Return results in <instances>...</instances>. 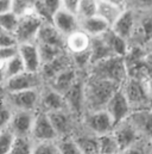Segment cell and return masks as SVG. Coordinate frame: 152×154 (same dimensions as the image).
Here are the masks:
<instances>
[{
	"label": "cell",
	"instance_id": "1",
	"mask_svg": "<svg viewBox=\"0 0 152 154\" xmlns=\"http://www.w3.org/2000/svg\"><path fill=\"white\" fill-rule=\"evenodd\" d=\"M120 88L119 85L110 80L90 77L84 81V108L89 111L105 110L107 103Z\"/></svg>",
	"mask_w": 152,
	"mask_h": 154
},
{
	"label": "cell",
	"instance_id": "2",
	"mask_svg": "<svg viewBox=\"0 0 152 154\" xmlns=\"http://www.w3.org/2000/svg\"><path fill=\"white\" fill-rule=\"evenodd\" d=\"M89 75L110 80L119 86H121L128 78L125 60L124 57L119 56H111L106 60L92 65L89 68Z\"/></svg>",
	"mask_w": 152,
	"mask_h": 154
},
{
	"label": "cell",
	"instance_id": "3",
	"mask_svg": "<svg viewBox=\"0 0 152 154\" xmlns=\"http://www.w3.org/2000/svg\"><path fill=\"white\" fill-rule=\"evenodd\" d=\"M120 88L124 92L132 112L152 109V99L148 93L144 81L127 78Z\"/></svg>",
	"mask_w": 152,
	"mask_h": 154
},
{
	"label": "cell",
	"instance_id": "4",
	"mask_svg": "<svg viewBox=\"0 0 152 154\" xmlns=\"http://www.w3.org/2000/svg\"><path fill=\"white\" fill-rule=\"evenodd\" d=\"M130 45L140 47L145 50L152 49V10L137 13V23Z\"/></svg>",
	"mask_w": 152,
	"mask_h": 154
},
{
	"label": "cell",
	"instance_id": "5",
	"mask_svg": "<svg viewBox=\"0 0 152 154\" xmlns=\"http://www.w3.org/2000/svg\"><path fill=\"white\" fill-rule=\"evenodd\" d=\"M40 90H26L19 92H5L4 99L16 111H31L34 112L39 106Z\"/></svg>",
	"mask_w": 152,
	"mask_h": 154
},
{
	"label": "cell",
	"instance_id": "6",
	"mask_svg": "<svg viewBox=\"0 0 152 154\" xmlns=\"http://www.w3.org/2000/svg\"><path fill=\"white\" fill-rule=\"evenodd\" d=\"M43 23L44 22L36 14L35 10H34V12L20 16L17 30L14 32V36L18 41V44L35 43L38 31H39L40 26L43 25Z\"/></svg>",
	"mask_w": 152,
	"mask_h": 154
},
{
	"label": "cell",
	"instance_id": "7",
	"mask_svg": "<svg viewBox=\"0 0 152 154\" xmlns=\"http://www.w3.org/2000/svg\"><path fill=\"white\" fill-rule=\"evenodd\" d=\"M44 80L40 73H30L23 72L13 78H10L4 84V90L7 93L19 92L26 90H40Z\"/></svg>",
	"mask_w": 152,
	"mask_h": 154
},
{
	"label": "cell",
	"instance_id": "8",
	"mask_svg": "<svg viewBox=\"0 0 152 154\" xmlns=\"http://www.w3.org/2000/svg\"><path fill=\"white\" fill-rule=\"evenodd\" d=\"M105 110L108 112V115L111 116V118H112L114 123V127L116 124L121 123L122 121L127 119V117L132 112L131 106H130L124 92L121 91V88H119L112 96V98L107 103Z\"/></svg>",
	"mask_w": 152,
	"mask_h": 154
},
{
	"label": "cell",
	"instance_id": "9",
	"mask_svg": "<svg viewBox=\"0 0 152 154\" xmlns=\"http://www.w3.org/2000/svg\"><path fill=\"white\" fill-rule=\"evenodd\" d=\"M18 55L22 59L25 72L39 73L42 69V60L36 43H23L18 45Z\"/></svg>",
	"mask_w": 152,
	"mask_h": 154
},
{
	"label": "cell",
	"instance_id": "10",
	"mask_svg": "<svg viewBox=\"0 0 152 154\" xmlns=\"http://www.w3.org/2000/svg\"><path fill=\"white\" fill-rule=\"evenodd\" d=\"M84 80L78 78L75 84L63 94L67 109L72 115H80L84 108Z\"/></svg>",
	"mask_w": 152,
	"mask_h": 154
},
{
	"label": "cell",
	"instance_id": "11",
	"mask_svg": "<svg viewBox=\"0 0 152 154\" xmlns=\"http://www.w3.org/2000/svg\"><path fill=\"white\" fill-rule=\"evenodd\" d=\"M84 122L92 131L96 133L100 136L110 134V131H112L114 128L113 121H112L111 116L108 115V112L106 110L88 112L86 115Z\"/></svg>",
	"mask_w": 152,
	"mask_h": 154
},
{
	"label": "cell",
	"instance_id": "12",
	"mask_svg": "<svg viewBox=\"0 0 152 154\" xmlns=\"http://www.w3.org/2000/svg\"><path fill=\"white\" fill-rule=\"evenodd\" d=\"M34 119H35V112L16 111L12 114L7 128L14 134V136L26 137L29 134H31Z\"/></svg>",
	"mask_w": 152,
	"mask_h": 154
},
{
	"label": "cell",
	"instance_id": "13",
	"mask_svg": "<svg viewBox=\"0 0 152 154\" xmlns=\"http://www.w3.org/2000/svg\"><path fill=\"white\" fill-rule=\"evenodd\" d=\"M43 112H54L60 110H68L63 94L52 90L51 87H46L45 90H40L39 97V106Z\"/></svg>",
	"mask_w": 152,
	"mask_h": 154
},
{
	"label": "cell",
	"instance_id": "14",
	"mask_svg": "<svg viewBox=\"0 0 152 154\" xmlns=\"http://www.w3.org/2000/svg\"><path fill=\"white\" fill-rule=\"evenodd\" d=\"M31 135L38 140L39 142L44 141H52L57 134L55 129L51 125V122L48 117L46 112L39 111L38 114H35V119L31 129Z\"/></svg>",
	"mask_w": 152,
	"mask_h": 154
},
{
	"label": "cell",
	"instance_id": "15",
	"mask_svg": "<svg viewBox=\"0 0 152 154\" xmlns=\"http://www.w3.org/2000/svg\"><path fill=\"white\" fill-rule=\"evenodd\" d=\"M70 67H74L72 55L68 51H64L60 56L54 59L52 61H50L48 63H44L42 66V69H40L39 73L43 78V80L50 81L57 74H60L61 72H63V71H66L67 68H70Z\"/></svg>",
	"mask_w": 152,
	"mask_h": 154
},
{
	"label": "cell",
	"instance_id": "16",
	"mask_svg": "<svg viewBox=\"0 0 152 154\" xmlns=\"http://www.w3.org/2000/svg\"><path fill=\"white\" fill-rule=\"evenodd\" d=\"M51 24L64 36H69L73 32L80 30V18L70 12H67L64 10H60L52 18Z\"/></svg>",
	"mask_w": 152,
	"mask_h": 154
},
{
	"label": "cell",
	"instance_id": "17",
	"mask_svg": "<svg viewBox=\"0 0 152 154\" xmlns=\"http://www.w3.org/2000/svg\"><path fill=\"white\" fill-rule=\"evenodd\" d=\"M136 23H137V12L125 8L122 14L119 17V19L114 23L111 29L118 36L126 39L130 43V39L132 37L136 28Z\"/></svg>",
	"mask_w": 152,
	"mask_h": 154
},
{
	"label": "cell",
	"instance_id": "18",
	"mask_svg": "<svg viewBox=\"0 0 152 154\" xmlns=\"http://www.w3.org/2000/svg\"><path fill=\"white\" fill-rule=\"evenodd\" d=\"M114 134L113 136L115 137L118 146L120 148V151L128 148L130 146H132L133 143H136L138 141V131L136 130V128L127 121H122L121 123L116 124L113 128Z\"/></svg>",
	"mask_w": 152,
	"mask_h": 154
},
{
	"label": "cell",
	"instance_id": "19",
	"mask_svg": "<svg viewBox=\"0 0 152 154\" xmlns=\"http://www.w3.org/2000/svg\"><path fill=\"white\" fill-rule=\"evenodd\" d=\"M35 43L54 45V47L66 49V37L51 23H43V25L38 31Z\"/></svg>",
	"mask_w": 152,
	"mask_h": 154
},
{
	"label": "cell",
	"instance_id": "20",
	"mask_svg": "<svg viewBox=\"0 0 152 154\" xmlns=\"http://www.w3.org/2000/svg\"><path fill=\"white\" fill-rule=\"evenodd\" d=\"M127 121L136 128L139 135L152 139V109L133 111L127 117Z\"/></svg>",
	"mask_w": 152,
	"mask_h": 154
},
{
	"label": "cell",
	"instance_id": "21",
	"mask_svg": "<svg viewBox=\"0 0 152 154\" xmlns=\"http://www.w3.org/2000/svg\"><path fill=\"white\" fill-rule=\"evenodd\" d=\"M77 69L75 67H70V68H67L66 71L61 72L60 74H57L54 79H51L49 82H50V86L52 90L57 91L58 93L61 94H64L74 84L75 81L78 79V74H77Z\"/></svg>",
	"mask_w": 152,
	"mask_h": 154
},
{
	"label": "cell",
	"instance_id": "22",
	"mask_svg": "<svg viewBox=\"0 0 152 154\" xmlns=\"http://www.w3.org/2000/svg\"><path fill=\"white\" fill-rule=\"evenodd\" d=\"M125 11V7L119 2H110V1H99L96 16L105 20L110 28L119 19V17Z\"/></svg>",
	"mask_w": 152,
	"mask_h": 154
},
{
	"label": "cell",
	"instance_id": "23",
	"mask_svg": "<svg viewBox=\"0 0 152 154\" xmlns=\"http://www.w3.org/2000/svg\"><path fill=\"white\" fill-rule=\"evenodd\" d=\"M108 29H111L110 25L98 16L80 19V30L87 34L90 38L100 37Z\"/></svg>",
	"mask_w": 152,
	"mask_h": 154
},
{
	"label": "cell",
	"instance_id": "24",
	"mask_svg": "<svg viewBox=\"0 0 152 154\" xmlns=\"http://www.w3.org/2000/svg\"><path fill=\"white\" fill-rule=\"evenodd\" d=\"M48 117L57 135H68L70 133L73 128V121H72V114L68 110L49 112Z\"/></svg>",
	"mask_w": 152,
	"mask_h": 154
},
{
	"label": "cell",
	"instance_id": "25",
	"mask_svg": "<svg viewBox=\"0 0 152 154\" xmlns=\"http://www.w3.org/2000/svg\"><path fill=\"white\" fill-rule=\"evenodd\" d=\"M34 10L44 23H51L54 16L61 10V0H35Z\"/></svg>",
	"mask_w": 152,
	"mask_h": 154
},
{
	"label": "cell",
	"instance_id": "26",
	"mask_svg": "<svg viewBox=\"0 0 152 154\" xmlns=\"http://www.w3.org/2000/svg\"><path fill=\"white\" fill-rule=\"evenodd\" d=\"M104 39V42L107 44V47L111 49L112 54L114 56H119V57H125L126 54L128 53L130 49V43L126 39L121 38L120 36H118L112 29H108L104 35L100 36Z\"/></svg>",
	"mask_w": 152,
	"mask_h": 154
},
{
	"label": "cell",
	"instance_id": "27",
	"mask_svg": "<svg viewBox=\"0 0 152 154\" xmlns=\"http://www.w3.org/2000/svg\"><path fill=\"white\" fill-rule=\"evenodd\" d=\"M90 37L83 31L78 30L66 37V50L70 54H80L89 49Z\"/></svg>",
	"mask_w": 152,
	"mask_h": 154
},
{
	"label": "cell",
	"instance_id": "28",
	"mask_svg": "<svg viewBox=\"0 0 152 154\" xmlns=\"http://www.w3.org/2000/svg\"><path fill=\"white\" fill-rule=\"evenodd\" d=\"M89 51H90V66L102 60H106L111 56H114L111 49L107 47V44L104 42V39L101 37L90 38Z\"/></svg>",
	"mask_w": 152,
	"mask_h": 154
},
{
	"label": "cell",
	"instance_id": "29",
	"mask_svg": "<svg viewBox=\"0 0 152 154\" xmlns=\"http://www.w3.org/2000/svg\"><path fill=\"white\" fill-rule=\"evenodd\" d=\"M25 72L24 69V65L22 62V59L19 57V55L17 54L14 57L10 59L8 61L5 62V66H4V75L5 79H10V78H13L20 73ZM5 80V81H6Z\"/></svg>",
	"mask_w": 152,
	"mask_h": 154
},
{
	"label": "cell",
	"instance_id": "30",
	"mask_svg": "<svg viewBox=\"0 0 152 154\" xmlns=\"http://www.w3.org/2000/svg\"><path fill=\"white\" fill-rule=\"evenodd\" d=\"M98 142H99V153L101 154H116L120 151L118 142L113 135L110 134L101 135L98 139Z\"/></svg>",
	"mask_w": 152,
	"mask_h": 154
},
{
	"label": "cell",
	"instance_id": "31",
	"mask_svg": "<svg viewBox=\"0 0 152 154\" xmlns=\"http://www.w3.org/2000/svg\"><path fill=\"white\" fill-rule=\"evenodd\" d=\"M36 45L38 48V51H39L40 60H42L43 65L52 61L54 59L60 56L62 53L67 51L66 49H62V48H58V47H54V45H46V44H36Z\"/></svg>",
	"mask_w": 152,
	"mask_h": 154
},
{
	"label": "cell",
	"instance_id": "32",
	"mask_svg": "<svg viewBox=\"0 0 152 154\" xmlns=\"http://www.w3.org/2000/svg\"><path fill=\"white\" fill-rule=\"evenodd\" d=\"M98 6H99V0H80L77 17L80 19H84L96 16Z\"/></svg>",
	"mask_w": 152,
	"mask_h": 154
},
{
	"label": "cell",
	"instance_id": "33",
	"mask_svg": "<svg viewBox=\"0 0 152 154\" xmlns=\"http://www.w3.org/2000/svg\"><path fill=\"white\" fill-rule=\"evenodd\" d=\"M18 22H19V17L13 11L2 13L0 14V30L14 34L18 26Z\"/></svg>",
	"mask_w": 152,
	"mask_h": 154
},
{
	"label": "cell",
	"instance_id": "34",
	"mask_svg": "<svg viewBox=\"0 0 152 154\" xmlns=\"http://www.w3.org/2000/svg\"><path fill=\"white\" fill-rule=\"evenodd\" d=\"M82 154H98L99 153V142L98 139H92L88 136H81L75 140Z\"/></svg>",
	"mask_w": 152,
	"mask_h": 154
},
{
	"label": "cell",
	"instance_id": "35",
	"mask_svg": "<svg viewBox=\"0 0 152 154\" xmlns=\"http://www.w3.org/2000/svg\"><path fill=\"white\" fill-rule=\"evenodd\" d=\"M32 153V146L31 142L28 140V137H19L16 136L13 145L10 149L8 154H31Z\"/></svg>",
	"mask_w": 152,
	"mask_h": 154
},
{
	"label": "cell",
	"instance_id": "36",
	"mask_svg": "<svg viewBox=\"0 0 152 154\" xmlns=\"http://www.w3.org/2000/svg\"><path fill=\"white\" fill-rule=\"evenodd\" d=\"M14 139V134L8 128L0 130V154H8Z\"/></svg>",
	"mask_w": 152,
	"mask_h": 154
},
{
	"label": "cell",
	"instance_id": "37",
	"mask_svg": "<svg viewBox=\"0 0 152 154\" xmlns=\"http://www.w3.org/2000/svg\"><path fill=\"white\" fill-rule=\"evenodd\" d=\"M125 8L132 10L137 13L146 12L152 10V0H127V2L124 5Z\"/></svg>",
	"mask_w": 152,
	"mask_h": 154
},
{
	"label": "cell",
	"instance_id": "38",
	"mask_svg": "<svg viewBox=\"0 0 152 154\" xmlns=\"http://www.w3.org/2000/svg\"><path fill=\"white\" fill-rule=\"evenodd\" d=\"M13 114V110L11 106L6 103L5 99H0V130L8 127V123L11 121V117Z\"/></svg>",
	"mask_w": 152,
	"mask_h": 154
},
{
	"label": "cell",
	"instance_id": "39",
	"mask_svg": "<svg viewBox=\"0 0 152 154\" xmlns=\"http://www.w3.org/2000/svg\"><path fill=\"white\" fill-rule=\"evenodd\" d=\"M31 154H61L58 151L57 145L52 143L51 141L39 142L35 148H32Z\"/></svg>",
	"mask_w": 152,
	"mask_h": 154
},
{
	"label": "cell",
	"instance_id": "40",
	"mask_svg": "<svg viewBox=\"0 0 152 154\" xmlns=\"http://www.w3.org/2000/svg\"><path fill=\"white\" fill-rule=\"evenodd\" d=\"M57 147L61 154H82L75 140H63L57 145Z\"/></svg>",
	"mask_w": 152,
	"mask_h": 154
},
{
	"label": "cell",
	"instance_id": "41",
	"mask_svg": "<svg viewBox=\"0 0 152 154\" xmlns=\"http://www.w3.org/2000/svg\"><path fill=\"white\" fill-rule=\"evenodd\" d=\"M18 45L19 44L14 34L0 30V48H16Z\"/></svg>",
	"mask_w": 152,
	"mask_h": 154
},
{
	"label": "cell",
	"instance_id": "42",
	"mask_svg": "<svg viewBox=\"0 0 152 154\" xmlns=\"http://www.w3.org/2000/svg\"><path fill=\"white\" fill-rule=\"evenodd\" d=\"M78 5H80V0H61V8L74 13L77 16V10H78Z\"/></svg>",
	"mask_w": 152,
	"mask_h": 154
},
{
	"label": "cell",
	"instance_id": "43",
	"mask_svg": "<svg viewBox=\"0 0 152 154\" xmlns=\"http://www.w3.org/2000/svg\"><path fill=\"white\" fill-rule=\"evenodd\" d=\"M18 54V47L16 48H0V61L6 62Z\"/></svg>",
	"mask_w": 152,
	"mask_h": 154
},
{
	"label": "cell",
	"instance_id": "44",
	"mask_svg": "<svg viewBox=\"0 0 152 154\" xmlns=\"http://www.w3.org/2000/svg\"><path fill=\"white\" fill-rule=\"evenodd\" d=\"M145 147L142 145H138L137 142L130 146L128 148L124 149V154H145Z\"/></svg>",
	"mask_w": 152,
	"mask_h": 154
},
{
	"label": "cell",
	"instance_id": "45",
	"mask_svg": "<svg viewBox=\"0 0 152 154\" xmlns=\"http://www.w3.org/2000/svg\"><path fill=\"white\" fill-rule=\"evenodd\" d=\"M13 11V0H0V14Z\"/></svg>",
	"mask_w": 152,
	"mask_h": 154
},
{
	"label": "cell",
	"instance_id": "46",
	"mask_svg": "<svg viewBox=\"0 0 152 154\" xmlns=\"http://www.w3.org/2000/svg\"><path fill=\"white\" fill-rule=\"evenodd\" d=\"M143 62H144V65L146 66V68L150 71V73L152 74V49L146 51V54L144 55Z\"/></svg>",
	"mask_w": 152,
	"mask_h": 154
},
{
	"label": "cell",
	"instance_id": "47",
	"mask_svg": "<svg viewBox=\"0 0 152 154\" xmlns=\"http://www.w3.org/2000/svg\"><path fill=\"white\" fill-rule=\"evenodd\" d=\"M118 2H119V4H121V5L124 6V5L127 2V0H118Z\"/></svg>",
	"mask_w": 152,
	"mask_h": 154
},
{
	"label": "cell",
	"instance_id": "48",
	"mask_svg": "<svg viewBox=\"0 0 152 154\" xmlns=\"http://www.w3.org/2000/svg\"><path fill=\"white\" fill-rule=\"evenodd\" d=\"M99 1H110V2H118V0H99Z\"/></svg>",
	"mask_w": 152,
	"mask_h": 154
},
{
	"label": "cell",
	"instance_id": "49",
	"mask_svg": "<svg viewBox=\"0 0 152 154\" xmlns=\"http://www.w3.org/2000/svg\"><path fill=\"white\" fill-rule=\"evenodd\" d=\"M0 87H1V86H0Z\"/></svg>",
	"mask_w": 152,
	"mask_h": 154
}]
</instances>
